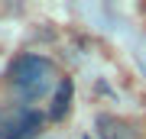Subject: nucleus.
Segmentation results:
<instances>
[{"mask_svg":"<svg viewBox=\"0 0 146 139\" xmlns=\"http://www.w3.org/2000/svg\"><path fill=\"white\" fill-rule=\"evenodd\" d=\"M46 117L36 107L26 103H3L0 107V139H26L33 133H39Z\"/></svg>","mask_w":146,"mask_h":139,"instance_id":"f03ea898","label":"nucleus"},{"mask_svg":"<svg viewBox=\"0 0 146 139\" xmlns=\"http://www.w3.org/2000/svg\"><path fill=\"white\" fill-rule=\"evenodd\" d=\"M68 100H72V81L62 78V81H58V91L52 94V110H49V117H52V120H62L68 113Z\"/></svg>","mask_w":146,"mask_h":139,"instance_id":"20e7f679","label":"nucleus"},{"mask_svg":"<svg viewBox=\"0 0 146 139\" xmlns=\"http://www.w3.org/2000/svg\"><path fill=\"white\" fill-rule=\"evenodd\" d=\"M94 126H98L101 139H140V133H136L127 120H120L114 113H101L98 120H94Z\"/></svg>","mask_w":146,"mask_h":139,"instance_id":"7ed1b4c3","label":"nucleus"},{"mask_svg":"<svg viewBox=\"0 0 146 139\" xmlns=\"http://www.w3.org/2000/svg\"><path fill=\"white\" fill-rule=\"evenodd\" d=\"M7 78H10V88L20 97L16 103H26V107H33V100L49 97L55 91V81H62V78H55L52 62H46L39 55H20L10 65Z\"/></svg>","mask_w":146,"mask_h":139,"instance_id":"f257e3e1","label":"nucleus"}]
</instances>
